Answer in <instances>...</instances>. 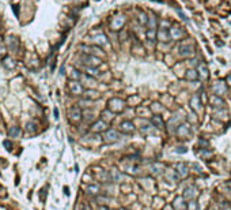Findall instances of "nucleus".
I'll list each match as a JSON object with an SVG mask.
<instances>
[{
    "label": "nucleus",
    "instance_id": "58836bf2",
    "mask_svg": "<svg viewBox=\"0 0 231 210\" xmlns=\"http://www.w3.org/2000/svg\"><path fill=\"white\" fill-rule=\"evenodd\" d=\"M120 210H126V209H120Z\"/></svg>",
    "mask_w": 231,
    "mask_h": 210
},
{
    "label": "nucleus",
    "instance_id": "4be33fe9",
    "mask_svg": "<svg viewBox=\"0 0 231 210\" xmlns=\"http://www.w3.org/2000/svg\"><path fill=\"white\" fill-rule=\"evenodd\" d=\"M109 177L112 179V181H118L120 179H121V173L117 169H112L109 172Z\"/></svg>",
    "mask_w": 231,
    "mask_h": 210
},
{
    "label": "nucleus",
    "instance_id": "4468645a",
    "mask_svg": "<svg viewBox=\"0 0 231 210\" xmlns=\"http://www.w3.org/2000/svg\"><path fill=\"white\" fill-rule=\"evenodd\" d=\"M201 101H200V97L197 94H195V96H192V98H190V108L193 109V111H200L201 109Z\"/></svg>",
    "mask_w": 231,
    "mask_h": 210
},
{
    "label": "nucleus",
    "instance_id": "ddd939ff",
    "mask_svg": "<svg viewBox=\"0 0 231 210\" xmlns=\"http://www.w3.org/2000/svg\"><path fill=\"white\" fill-rule=\"evenodd\" d=\"M197 72H199V78H201V79H207L208 78V75H209V72H208V66L204 63H200L199 66H197Z\"/></svg>",
    "mask_w": 231,
    "mask_h": 210
},
{
    "label": "nucleus",
    "instance_id": "2f4dec72",
    "mask_svg": "<svg viewBox=\"0 0 231 210\" xmlns=\"http://www.w3.org/2000/svg\"><path fill=\"white\" fill-rule=\"evenodd\" d=\"M86 70H87V74H88V75H98V71H96V68L87 67Z\"/></svg>",
    "mask_w": 231,
    "mask_h": 210
},
{
    "label": "nucleus",
    "instance_id": "b1692460",
    "mask_svg": "<svg viewBox=\"0 0 231 210\" xmlns=\"http://www.w3.org/2000/svg\"><path fill=\"white\" fill-rule=\"evenodd\" d=\"M70 77H71V81H80L82 79V72L80 71H78V70H72L71 71V74H70Z\"/></svg>",
    "mask_w": 231,
    "mask_h": 210
},
{
    "label": "nucleus",
    "instance_id": "a211bd4d",
    "mask_svg": "<svg viewBox=\"0 0 231 210\" xmlns=\"http://www.w3.org/2000/svg\"><path fill=\"white\" fill-rule=\"evenodd\" d=\"M94 42L96 44V45H99V47L106 45V44H108V37H106L103 33H101V34H98V36L94 37Z\"/></svg>",
    "mask_w": 231,
    "mask_h": 210
},
{
    "label": "nucleus",
    "instance_id": "1a4fd4ad",
    "mask_svg": "<svg viewBox=\"0 0 231 210\" xmlns=\"http://www.w3.org/2000/svg\"><path fill=\"white\" fill-rule=\"evenodd\" d=\"M169 32H170V37H171V38H174V40H180L181 37L185 36V30L182 29L181 26H178V25L173 26Z\"/></svg>",
    "mask_w": 231,
    "mask_h": 210
},
{
    "label": "nucleus",
    "instance_id": "6ab92c4d",
    "mask_svg": "<svg viewBox=\"0 0 231 210\" xmlns=\"http://www.w3.org/2000/svg\"><path fill=\"white\" fill-rule=\"evenodd\" d=\"M185 78L188 79V81H196V79L199 78V72H197V70H195V68H189V70H186Z\"/></svg>",
    "mask_w": 231,
    "mask_h": 210
},
{
    "label": "nucleus",
    "instance_id": "bb28decb",
    "mask_svg": "<svg viewBox=\"0 0 231 210\" xmlns=\"http://www.w3.org/2000/svg\"><path fill=\"white\" fill-rule=\"evenodd\" d=\"M19 134H20V128H19V127H11V128L8 130V135L12 136V138H16Z\"/></svg>",
    "mask_w": 231,
    "mask_h": 210
},
{
    "label": "nucleus",
    "instance_id": "dca6fc26",
    "mask_svg": "<svg viewBox=\"0 0 231 210\" xmlns=\"http://www.w3.org/2000/svg\"><path fill=\"white\" fill-rule=\"evenodd\" d=\"M193 53H195V51H193L192 45H186V47H181L180 48V55L182 57H190Z\"/></svg>",
    "mask_w": 231,
    "mask_h": 210
},
{
    "label": "nucleus",
    "instance_id": "a878e982",
    "mask_svg": "<svg viewBox=\"0 0 231 210\" xmlns=\"http://www.w3.org/2000/svg\"><path fill=\"white\" fill-rule=\"evenodd\" d=\"M185 209L186 210H199V205H197V202L192 199V201H189L188 203L185 205Z\"/></svg>",
    "mask_w": 231,
    "mask_h": 210
},
{
    "label": "nucleus",
    "instance_id": "6e6552de",
    "mask_svg": "<svg viewBox=\"0 0 231 210\" xmlns=\"http://www.w3.org/2000/svg\"><path fill=\"white\" fill-rule=\"evenodd\" d=\"M106 130H108V123H106L105 120H102V119L96 120L94 124L91 126V131L92 132H103V131H106Z\"/></svg>",
    "mask_w": 231,
    "mask_h": 210
},
{
    "label": "nucleus",
    "instance_id": "412c9836",
    "mask_svg": "<svg viewBox=\"0 0 231 210\" xmlns=\"http://www.w3.org/2000/svg\"><path fill=\"white\" fill-rule=\"evenodd\" d=\"M171 37H170V32H167V30H163L160 29L159 32H158V40L159 41H169Z\"/></svg>",
    "mask_w": 231,
    "mask_h": 210
},
{
    "label": "nucleus",
    "instance_id": "cd10ccee",
    "mask_svg": "<svg viewBox=\"0 0 231 210\" xmlns=\"http://www.w3.org/2000/svg\"><path fill=\"white\" fill-rule=\"evenodd\" d=\"M139 22L141 23V25H147L148 23V16H147L146 12H143V11L139 12Z\"/></svg>",
    "mask_w": 231,
    "mask_h": 210
},
{
    "label": "nucleus",
    "instance_id": "423d86ee",
    "mask_svg": "<svg viewBox=\"0 0 231 210\" xmlns=\"http://www.w3.org/2000/svg\"><path fill=\"white\" fill-rule=\"evenodd\" d=\"M68 87H70V90H71V93L74 96H82L84 93L83 86H82V83H79L78 81H70Z\"/></svg>",
    "mask_w": 231,
    "mask_h": 210
},
{
    "label": "nucleus",
    "instance_id": "5701e85b",
    "mask_svg": "<svg viewBox=\"0 0 231 210\" xmlns=\"http://www.w3.org/2000/svg\"><path fill=\"white\" fill-rule=\"evenodd\" d=\"M155 38H158L156 29H148L147 30V40L148 41H154Z\"/></svg>",
    "mask_w": 231,
    "mask_h": 210
},
{
    "label": "nucleus",
    "instance_id": "20e7f679",
    "mask_svg": "<svg viewBox=\"0 0 231 210\" xmlns=\"http://www.w3.org/2000/svg\"><path fill=\"white\" fill-rule=\"evenodd\" d=\"M125 22H126L125 15H117V16H114V18L112 19V22H110V27H112L113 30H120L124 25H125Z\"/></svg>",
    "mask_w": 231,
    "mask_h": 210
},
{
    "label": "nucleus",
    "instance_id": "7c9ffc66",
    "mask_svg": "<svg viewBox=\"0 0 231 210\" xmlns=\"http://www.w3.org/2000/svg\"><path fill=\"white\" fill-rule=\"evenodd\" d=\"M148 20H150V29H156V16L151 15Z\"/></svg>",
    "mask_w": 231,
    "mask_h": 210
},
{
    "label": "nucleus",
    "instance_id": "c9c22d12",
    "mask_svg": "<svg viewBox=\"0 0 231 210\" xmlns=\"http://www.w3.org/2000/svg\"><path fill=\"white\" fill-rule=\"evenodd\" d=\"M4 146H6V147H11V142H8V141H6V142H4Z\"/></svg>",
    "mask_w": 231,
    "mask_h": 210
},
{
    "label": "nucleus",
    "instance_id": "aec40b11",
    "mask_svg": "<svg viewBox=\"0 0 231 210\" xmlns=\"http://www.w3.org/2000/svg\"><path fill=\"white\" fill-rule=\"evenodd\" d=\"M99 191H101V188H99L98 184H88L87 187H86V192L90 195H98Z\"/></svg>",
    "mask_w": 231,
    "mask_h": 210
},
{
    "label": "nucleus",
    "instance_id": "2eb2a0df",
    "mask_svg": "<svg viewBox=\"0 0 231 210\" xmlns=\"http://www.w3.org/2000/svg\"><path fill=\"white\" fill-rule=\"evenodd\" d=\"M151 123H152V126L156 127V128H163L165 127V122L160 115H154L152 118H151Z\"/></svg>",
    "mask_w": 231,
    "mask_h": 210
},
{
    "label": "nucleus",
    "instance_id": "39448f33",
    "mask_svg": "<svg viewBox=\"0 0 231 210\" xmlns=\"http://www.w3.org/2000/svg\"><path fill=\"white\" fill-rule=\"evenodd\" d=\"M103 138H105V141L108 143H114L120 139V134H118L117 130L110 128V130H106L105 131V136H103Z\"/></svg>",
    "mask_w": 231,
    "mask_h": 210
},
{
    "label": "nucleus",
    "instance_id": "393cba45",
    "mask_svg": "<svg viewBox=\"0 0 231 210\" xmlns=\"http://www.w3.org/2000/svg\"><path fill=\"white\" fill-rule=\"evenodd\" d=\"M226 102H225V100H222L219 97V96H215V97L212 98V105L213 106H223Z\"/></svg>",
    "mask_w": 231,
    "mask_h": 210
},
{
    "label": "nucleus",
    "instance_id": "f8f14e48",
    "mask_svg": "<svg viewBox=\"0 0 231 210\" xmlns=\"http://www.w3.org/2000/svg\"><path fill=\"white\" fill-rule=\"evenodd\" d=\"M197 195V190H196V187H193V185H190V187H186L185 191H184V199H188V201H192L193 198Z\"/></svg>",
    "mask_w": 231,
    "mask_h": 210
},
{
    "label": "nucleus",
    "instance_id": "f3484780",
    "mask_svg": "<svg viewBox=\"0 0 231 210\" xmlns=\"http://www.w3.org/2000/svg\"><path fill=\"white\" fill-rule=\"evenodd\" d=\"M177 134L180 136H186L190 134V127H189V124H181L180 127L177 128Z\"/></svg>",
    "mask_w": 231,
    "mask_h": 210
},
{
    "label": "nucleus",
    "instance_id": "c756f323",
    "mask_svg": "<svg viewBox=\"0 0 231 210\" xmlns=\"http://www.w3.org/2000/svg\"><path fill=\"white\" fill-rule=\"evenodd\" d=\"M36 123H34V122H30V123H27V124H26V131L27 132H30V134H34V132H36Z\"/></svg>",
    "mask_w": 231,
    "mask_h": 210
},
{
    "label": "nucleus",
    "instance_id": "f704fd0d",
    "mask_svg": "<svg viewBox=\"0 0 231 210\" xmlns=\"http://www.w3.org/2000/svg\"><path fill=\"white\" fill-rule=\"evenodd\" d=\"M227 85H230V86H231V72H230L229 77H227Z\"/></svg>",
    "mask_w": 231,
    "mask_h": 210
},
{
    "label": "nucleus",
    "instance_id": "9b49d317",
    "mask_svg": "<svg viewBox=\"0 0 231 210\" xmlns=\"http://www.w3.org/2000/svg\"><path fill=\"white\" fill-rule=\"evenodd\" d=\"M213 92H215V94L216 96H223V94H226V92H227V86L225 85V82L223 81H218L215 85H213Z\"/></svg>",
    "mask_w": 231,
    "mask_h": 210
},
{
    "label": "nucleus",
    "instance_id": "f257e3e1",
    "mask_svg": "<svg viewBox=\"0 0 231 210\" xmlns=\"http://www.w3.org/2000/svg\"><path fill=\"white\" fill-rule=\"evenodd\" d=\"M82 60H83V63L86 64L87 67H92V68H96L99 66V64L102 63L101 57L95 56V55H84L83 57H82Z\"/></svg>",
    "mask_w": 231,
    "mask_h": 210
},
{
    "label": "nucleus",
    "instance_id": "c85d7f7f",
    "mask_svg": "<svg viewBox=\"0 0 231 210\" xmlns=\"http://www.w3.org/2000/svg\"><path fill=\"white\" fill-rule=\"evenodd\" d=\"M163 171V165L159 164V163H155L152 165V173L154 175H158V173H160V172Z\"/></svg>",
    "mask_w": 231,
    "mask_h": 210
},
{
    "label": "nucleus",
    "instance_id": "72a5a7b5",
    "mask_svg": "<svg viewBox=\"0 0 231 210\" xmlns=\"http://www.w3.org/2000/svg\"><path fill=\"white\" fill-rule=\"evenodd\" d=\"M98 210H112V209L108 208V206H105V205H101V206L98 208Z\"/></svg>",
    "mask_w": 231,
    "mask_h": 210
},
{
    "label": "nucleus",
    "instance_id": "473e14b6",
    "mask_svg": "<svg viewBox=\"0 0 231 210\" xmlns=\"http://www.w3.org/2000/svg\"><path fill=\"white\" fill-rule=\"evenodd\" d=\"M150 131H151V126H144V127H141V132L148 134Z\"/></svg>",
    "mask_w": 231,
    "mask_h": 210
},
{
    "label": "nucleus",
    "instance_id": "9d476101",
    "mask_svg": "<svg viewBox=\"0 0 231 210\" xmlns=\"http://www.w3.org/2000/svg\"><path fill=\"white\" fill-rule=\"evenodd\" d=\"M120 131L122 134H132L135 132V124H133L130 120H125L120 124Z\"/></svg>",
    "mask_w": 231,
    "mask_h": 210
},
{
    "label": "nucleus",
    "instance_id": "4c0bfd02",
    "mask_svg": "<svg viewBox=\"0 0 231 210\" xmlns=\"http://www.w3.org/2000/svg\"><path fill=\"white\" fill-rule=\"evenodd\" d=\"M177 151H178V153H185L186 150L184 149V147H180V150H177Z\"/></svg>",
    "mask_w": 231,
    "mask_h": 210
},
{
    "label": "nucleus",
    "instance_id": "f03ea898",
    "mask_svg": "<svg viewBox=\"0 0 231 210\" xmlns=\"http://www.w3.org/2000/svg\"><path fill=\"white\" fill-rule=\"evenodd\" d=\"M124 108H125V102L121 98H112L109 101V111L118 113V112H122Z\"/></svg>",
    "mask_w": 231,
    "mask_h": 210
},
{
    "label": "nucleus",
    "instance_id": "e433bc0d",
    "mask_svg": "<svg viewBox=\"0 0 231 210\" xmlns=\"http://www.w3.org/2000/svg\"><path fill=\"white\" fill-rule=\"evenodd\" d=\"M178 14H180V16H181L182 19H184V20H186V16H185V15H184V14H182L181 11H178Z\"/></svg>",
    "mask_w": 231,
    "mask_h": 210
},
{
    "label": "nucleus",
    "instance_id": "ea45409f",
    "mask_svg": "<svg viewBox=\"0 0 231 210\" xmlns=\"http://www.w3.org/2000/svg\"><path fill=\"white\" fill-rule=\"evenodd\" d=\"M213 210H218V209H213Z\"/></svg>",
    "mask_w": 231,
    "mask_h": 210
},
{
    "label": "nucleus",
    "instance_id": "7ed1b4c3",
    "mask_svg": "<svg viewBox=\"0 0 231 210\" xmlns=\"http://www.w3.org/2000/svg\"><path fill=\"white\" fill-rule=\"evenodd\" d=\"M68 118H70V120L72 123H79L82 120V111H80V108L79 106H72V108L70 109V112H68Z\"/></svg>",
    "mask_w": 231,
    "mask_h": 210
},
{
    "label": "nucleus",
    "instance_id": "0eeeda50",
    "mask_svg": "<svg viewBox=\"0 0 231 210\" xmlns=\"http://www.w3.org/2000/svg\"><path fill=\"white\" fill-rule=\"evenodd\" d=\"M174 172L181 179H184V177H186L189 175V168H188V165H186L185 163H178V164H175V171Z\"/></svg>",
    "mask_w": 231,
    "mask_h": 210
}]
</instances>
